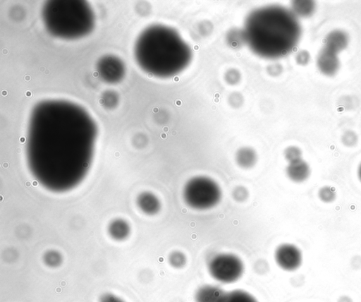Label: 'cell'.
I'll return each instance as SVG.
<instances>
[{
    "instance_id": "1",
    "label": "cell",
    "mask_w": 361,
    "mask_h": 302,
    "mask_svg": "<svg viewBox=\"0 0 361 302\" xmlns=\"http://www.w3.org/2000/svg\"><path fill=\"white\" fill-rule=\"evenodd\" d=\"M96 126L80 106L63 100H46L33 109L30 121L27 157L42 164L86 167L91 159Z\"/></svg>"
},
{
    "instance_id": "2",
    "label": "cell",
    "mask_w": 361,
    "mask_h": 302,
    "mask_svg": "<svg viewBox=\"0 0 361 302\" xmlns=\"http://www.w3.org/2000/svg\"><path fill=\"white\" fill-rule=\"evenodd\" d=\"M243 31L251 49L266 58L288 54L301 35L300 25L293 11L276 6L252 12Z\"/></svg>"
},
{
    "instance_id": "3",
    "label": "cell",
    "mask_w": 361,
    "mask_h": 302,
    "mask_svg": "<svg viewBox=\"0 0 361 302\" xmlns=\"http://www.w3.org/2000/svg\"><path fill=\"white\" fill-rule=\"evenodd\" d=\"M135 58L145 72L169 77L185 68L191 59L189 46L173 29L160 25L144 30L135 44Z\"/></svg>"
},
{
    "instance_id": "4",
    "label": "cell",
    "mask_w": 361,
    "mask_h": 302,
    "mask_svg": "<svg viewBox=\"0 0 361 302\" xmlns=\"http://www.w3.org/2000/svg\"><path fill=\"white\" fill-rule=\"evenodd\" d=\"M42 19L52 35L76 39L90 33L94 25V13L84 1H49L42 8Z\"/></svg>"
},
{
    "instance_id": "5",
    "label": "cell",
    "mask_w": 361,
    "mask_h": 302,
    "mask_svg": "<svg viewBox=\"0 0 361 302\" xmlns=\"http://www.w3.org/2000/svg\"><path fill=\"white\" fill-rule=\"evenodd\" d=\"M221 198L219 185L212 179L198 176L190 179L183 188V199L195 210H208L216 205Z\"/></svg>"
},
{
    "instance_id": "6",
    "label": "cell",
    "mask_w": 361,
    "mask_h": 302,
    "mask_svg": "<svg viewBox=\"0 0 361 302\" xmlns=\"http://www.w3.org/2000/svg\"><path fill=\"white\" fill-rule=\"evenodd\" d=\"M208 271L213 279L221 283H233L243 274L244 265L239 257L231 253H219L208 262Z\"/></svg>"
},
{
    "instance_id": "7",
    "label": "cell",
    "mask_w": 361,
    "mask_h": 302,
    "mask_svg": "<svg viewBox=\"0 0 361 302\" xmlns=\"http://www.w3.org/2000/svg\"><path fill=\"white\" fill-rule=\"evenodd\" d=\"M97 72L103 80L108 83H116L125 75V66L123 61L114 56H104L97 65Z\"/></svg>"
},
{
    "instance_id": "8",
    "label": "cell",
    "mask_w": 361,
    "mask_h": 302,
    "mask_svg": "<svg viewBox=\"0 0 361 302\" xmlns=\"http://www.w3.org/2000/svg\"><path fill=\"white\" fill-rule=\"evenodd\" d=\"M274 258L277 265L286 271L298 269L302 260L300 250L290 243H283L278 246L275 250Z\"/></svg>"
},
{
    "instance_id": "9",
    "label": "cell",
    "mask_w": 361,
    "mask_h": 302,
    "mask_svg": "<svg viewBox=\"0 0 361 302\" xmlns=\"http://www.w3.org/2000/svg\"><path fill=\"white\" fill-rule=\"evenodd\" d=\"M317 64L322 73L333 76L338 71L340 62L337 54L323 47L317 56Z\"/></svg>"
},
{
    "instance_id": "10",
    "label": "cell",
    "mask_w": 361,
    "mask_h": 302,
    "mask_svg": "<svg viewBox=\"0 0 361 302\" xmlns=\"http://www.w3.org/2000/svg\"><path fill=\"white\" fill-rule=\"evenodd\" d=\"M286 175L293 182L301 183L310 175L309 164L302 159L288 163L286 169Z\"/></svg>"
},
{
    "instance_id": "11",
    "label": "cell",
    "mask_w": 361,
    "mask_h": 302,
    "mask_svg": "<svg viewBox=\"0 0 361 302\" xmlns=\"http://www.w3.org/2000/svg\"><path fill=\"white\" fill-rule=\"evenodd\" d=\"M348 44V35L341 30L330 32L324 40V48L336 54L344 49Z\"/></svg>"
},
{
    "instance_id": "12",
    "label": "cell",
    "mask_w": 361,
    "mask_h": 302,
    "mask_svg": "<svg viewBox=\"0 0 361 302\" xmlns=\"http://www.w3.org/2000/svg\"><path fill=\"white\" fill-rule=\"evenodd\" d=\"M226 292L214 285L200 286L195 295V302H220Z\"/></svg>"
},
{
    "instance_id": "13",
    "label": "cell",
    "mask_w": 361,
    "mask_h": 302,
    "mask_svg": "<svg viewBox=\"0 0 361 302\" xmlns=\"http://www.w3.org/2000/svg\"><path fill=\"white\" fill-rule=\"evenodd\" d=\"M137 205L142 211L147 215L156 214L160 210L159 199L152 193L145 192L137 198Z\"/></svg>"
},
{
    "instance_id": "14",
    "label": "cell",
    "mask_w": 361,
    "mask_h": 302,
    "mask_svg": "<svg viewBox=\"0 0 361 302\" xmlns=\"http://www.w3.org/2000/svg\"><path fill=\"white\" fill-rule=\"evenodd\" d=\"M257 155L254 149L250 147L240 148L235 154V162L243 169H250L257 162Z\"/></svg>"
},
{
    "instance_id": "15",
    "label": "cell",
    "mask_w": 361,
    "mask_h": 302,
    "mask_svg": "<svg viewBox=\"0 0 361 302\" xmlns=\"http://www.w3.org/2000/svg\"><path fill=\"white\" fill-rule=\"evenodd\" d=\"M220 302H257V301L247 291L236 289L226 292Z\"/></svg>"
},
{
    "instance_id": "16",
    "label": "cell",
    "mask_w": 361,
    "mask_h": 302,
    "mask_svg": "<svg viewBox=\"0 0 361 302\" xmlns=\"http://www.w3.org/2000/svg\"><path fill=\"white\" fill-rule=\"evenodd\" d=\"M293 13L302 17L310 16L315 8L312 1H295L292 4Z\"/></svg>"
},
{
    "instance_id": "17",
    "label": "cell",
    "mask_w": 361,
    "mask_h": 302,
    "mask_svg": "<svg viewBox=\"0 0 361 302\" xmlns=\"http://www.w3.org/2000/svg\"><path fill=\"white\" fill-rule=\"evenodd\" d=\"M110 235L116 240L124 239L129 234V226L123 220H116L109 226Z\"/></svg>"
},
{
    "instance_id": "18",
    "label": "cell",
    "mask_w": 361,
    "mask_h": 302,
    "mask_svg": "<svg viewBox=\"0 0 361 302\" xmlns=\"http://www.w3.org/2000/svg\"><path fill=\"white\" fill-rule=\"evenodd\" d=\"M228 44L233 48L238 49L246 42L245 36L243 30L233 28L231 30L226 36Z\"/></svg>"
},
{
    "instance_id": "19",
    "label": "cell",
    "mask_w": 361,
    "mask_h": 302,
    "mask_svg": "<svg viewBox=\"0 0 361 302\" xmlns=\"http://www.w3.org/2000/svg\"><path fill=\"white\" fill-rule=\"evenodd\" d=\"M169 262L172 267L179 269L185 265L187 259L183 253L176 250L169 255Z\"/></svg>"
},
{
    "instance_id": "20",
    "label": "cell",
    "mask_w": 361,
    "mask_h": 302,
    "mask_svg": "<svg viewBox=\"0 0 361 302\" xmlns=\"http://www.w3.org/2000/svg\"><path fill=\"white\" fill-rule=\"evenodd\" d=\"M319 198L324 203H331L336 198V192L331 186H323L318 193Z\"/></svg>"
},
{
    "instance_id": "21",
    "label": "cell",
    "mask_w": 361,
    "mask_h": 302,
    "mask_svg": "<svg viewBox=\"0 0 361 302\" xmlns=\"http://www.w3.org/2000/svg\"><path fill=\"white\" fill-rule=\"evenodd\" d=\"M284 157L290 163L302 159V152L296 146H289L284 151Z\"/></svg>"
},
{
    "instance_id": "22",
    "label": "cell",
    "mask_w": 361,
    "mask_h": 302,
    "mask_svg": "<svg viewBox=\"0 0 361 302\" xmlns=\"http://www.w3.org/2000/svg\"><path fill=\"white\" fill-rule=\"evenodd\" d=\"M241 78L240 71L236 68H230L224 74L226 82L231 85L238 84Z\"/></svg>"
},
{
    "instance_id": "23",
    "label": "cell",
    "mask_w": 361,
    "mask_h": 302,
    "mask_svg": "<svg viewBox=\"0 0 361 302\" xmlns=\"http://www.w3.org/2000/svg\"><path fill=\"white\" fill-rule=\"evenodd\" d=\"M233 198L238 202H243L248 197V191L244 186H237L232 192Z\"/></svg>"
},
{
    "instance_id": "24",
    "label": "cell",
    "mask_w": 361,
    "mask_h": 302,
    "mask_svg": "<svg viewBox=\"0 0 361 302\" xmlns=\"http://www.w3.org/2000/svg\"><path fill=\"white\" fill-rule=\"evenodd\" d=\"M228 102L232 107L239 108L243 105L244 99L241 93L233 92L228 96Z\"/></svg>"
},
{
    "instance_id": "25",
    "label": "cell",
    "mask_w": 361,
    "mask_h": 302,
    "mask_svg": "<svg viewBox=\"0 0 361 302\" xmlns=\"http://www.w3.org/2000/svg\"><path fill=\"white\" fill-rule=\"evenodd\" d=\"M45 262L50 266H56L61 262V257L56 252L50 251L45 255Z\"/></svg>"
},
{
    "instance_id": "26",
    "label": "cell",
    "mask_w": 361,
    "mask_h": 302,
    "mask_svg": "<svg viewBox=\"0 0 361 302\" xmlns=\"http://www.w3.org/2000/svg\"><path fill=\"white\" fill-rule=\"evenodd\" d=\"M213 29V25L209 20H203L199 24L198 31L203 36L209 35Z\"/></svg>"
},
{
    "instance_id": "27",
    "label": "cell",
    "mask_w": 361,
    "mask_h": 302,
    "mask_svg": "<svg viewBox=\"0 0 361 302\" xmlns=\"http://www.w3.org/2000/svg\"><path fill=\"white\" fill-rule=\"evenodd\" d=\"M357 135L353 131H347L342 138L343 143L347 146H353L357 142Z\"/></svg>"
},
{
    "instance_id": "28",
    "label": "cell",
    "mask_w": 361,
    "mask_h": 302,
    "mask_svg": "<svg viewBox=\"0 0 361 302\" xmlns=\"http://www.w3.org/2000/svg\"><path fill=\"white\" fill-rule=\"evenodd\" d=\"M310 54L305 50L299 52L295 57L297 63L302 66L307 64L310 61Z\"/></svg>"
},
{
    "instance_id": "29",
    "label": "cell",
    "mask_w": 361,
    "mask_h": 302,
    "mask_svg": "<svg viewBox=\"0 0 361 302\" xmlns=\"http://www.w3.org/2000/svg\"><path fill=\"white\" fill-rule=\"evenodd\" d=\"M267 71L270 76L275 77L281 73L283 68L279 64H274L268 66Z\"/></svg>"
},
{
    "instance_id": "30",
    "label": "cell",
    "mask_w": 361,
    "mask_h": 302,
    "mask_svg": "<svg viewBox=\"0 0 361 302\" xmlns=\"http://www.w3.org/2000/svg\"><path fill=\"white\" fill-rule=\"evenodd\" d=\"M100 302H124L119 297L111 294H104L101 298Z\"/></svg>"
},
{
    "instance_id": "31",
    "label": "cell",
    "mask_w": 361,
    "mask_h": 302,
    "mask_svg": "<svg viewBox=\"0 0 361 302\" xmlns=\"http://www.w3.org/2000/svg\"><path fill=\"white\" fill-rule=\"evenodd\" d=\"M357 175L360 181H361V164H360L357 170Z\"/></svg>"
}]
</instances>
